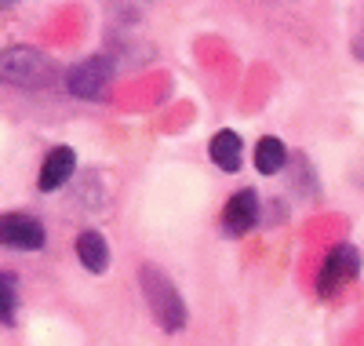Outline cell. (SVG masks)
<instances>
[{
  "label": "cell",
  "mask_w": 364,
  "mask_h": 346,
  "mask_svg": "<svg viewBox=\"0 0 364 346\" xmlns=\"http://www.w3.org/2000/svg\"><path fill=\"white\" fill-rule=\"evenodd\" d=\"M259 211H262V197L252 190V186L237 190V194L226 201V208H223V234H226V237H245L248 230H255Z\"/></svg>",
  "instance_id": "obj_6"
},
{
  "label": "cell",
  "mask_w": 364,
  "mask_h": 346,
  "mask_svg": "<svg viewBox=\"0 0 364 346\" xmlns=\"http://www.w3.org/2000/svg\"><path fill=\"white\" fill-rule=\"evenodd\" d=\"M48 241V230L37 215L29 211H4L0 215V244L15 251H41Z\"/></svg>",
  "instance_id": "obj_4"
},
{
  "label": "cell",
  "mask_w": 364,
  "mask_h": 346,
  "mask_svg": "<svg viewBox=\"0 0 364 346\" xmlns=\"http://www.w3.org/2000/svg\"><path fill=\"white\" fill-rule=\"evenodd\" d=\"M73 251L87 273H106L109 270V244L99 230H80L73 241Z\"/></svg>",
  "instance_id": "obj_9"
},
{
  "label": "cell",
  "mask_w": 364,
  "mask_h": 346,
  "mask_svg": "<svg viewBox=\"0 0 364 346\" xmlns=\"http://www.w3.org/2000/svg\"><path fill=\"white\" fill-rule=\"evenodd\" d=\"M0 4H15V0H0Z\"/></svg>",
  "instance_id": "obj_13"
},
{
  "label": "cell",
  "mask_w": 364,
  "mask_h": 346,
  "mask_svg": "<svg viewBox=\"0 0 364 346\" xmlns=\"http://www.w3.org/2000/svg\"><path fill=\"white\" fill-rule=\"evenodd\" d=\"M139 288L146 295V306H149V313H154V321L164 332H182V328H186V303H182L175 281L161 266L146 263L139 270Z\"/></svg>",
  "instance_id": "obj_1"
},
{
  "label": "cell",
  "mask_w": 364,
  "mask_h": 346,
  "mask_svg": "<svg viewBox=\"0 0 364 346\" xmlns=\"http://www.w3.org/2000/svg\"><path fill=\"white\" fill-rule=\"evenodd\" d=\"M55 77V62L37 51V48H4L0 51V84H11V88H41Z\"/></svg>",
  "instance_id": "obj_2"
},
{
  "label": "cell",
  "mask_w": 364,
  "mask_h": 346,
  "mask_svg": "<svg viewBox=\"0 0 364 346\" xmlns=\"http://www.w3.org/2000/svg\"><path fill=\"white\" fill-rule=\"evenodd\" d=\"M113 73H117V62L109 55H87L80 62L66 70V91L73 99H87V103H99L106 99V91L113 84Z\"/></svg>",
  "instance_id": "obj_3"
},
{
  "label": "cell",
  "mask_w": 364,
  "mask_h": 346,
  "mask_svg": "<svg viewBox=\"0 0 364 346\" xmlns=\"http://www.w3.org/2000/svg\"><path fill=\"white\" fill-rule=\"evenodd\" d=\"M357 51H360V58H364V44H357Z\"/></svg>",
  "instance_id": "obj_12"
},
{
  "label": "cell",
  "mask_w": 364,
  "mask_h": 346,
  "mask_svg": "<svg viewBox=\"0 0 364 346\" xmlns=\"http://www.w3.org/2000/svg\"><path fill=\"white\" fill-rule=\"evenodd\" d=\"M18 313V277L11 270H0V325H15Z\"/></svg>",
  "instance_id": "obj_11"
},
{
  "label": "cell",
  "mask_w": 364,
  "mask_h": 346,
  "mask_svg": "<svg viewBox=\"0 0 364 346\" xmlns=\"http://www.w3.org/2000/svg\"><path fill=\"white\" fill-rule=\"evenodd\" d=\"M284 161H288V150H284V142L277 135H262L255 142V168L262 175H277L284 168Z\"/></svg>",
  "instance_id": "obj_10"
},
{
  "label": "cell",
  "mask_w": 364,
  "mask_h": 346,
  "mask_svg": "<svg viewBox=\"0 0 364 346\" xmlns=\"http://www.w3.org/2000/svg\"><path fill=\"white\" fill-rule=\"evenodd\" d=\"M208 157H211V164H215L219 172L233 175V172H240V161H245V142H240V135L233 128H223V132L211 135Z\"/></svg>",
  "instance_id": "obj_8"
},
{
  "label": "cell",
  "mask_w": 364,
  "mask_h": 346,
  "mask_svg": "<svg viewBox=\"0 0 364 346\" xmlns=\"http://www.w3.org/2000/svg\"><path fill=\"white\" fill-rule=\"evenodd\" d=\"M73 172H77V150H73V146H55V150L44 157L41 175H37L41 194H55V190H63V186L73 179Z\"/></svg>",
  "instance_id": "obj_7"
},
{
  "label": "cell",
  "mask_w": 364,
  "mask_h": 346,
  "mask_svg": "<svg viewBox=\"0 0 364 346\" xmlns=\"http://www.w3.org/2000/svg\"><path fill=\"white\" fill-rule=\"evenodd\" d=\"M357 273H360V251L353 244H336V248L328 251L321 273H317V292L321 295H331L336 288L350 285Z\"/></svg>",
  "instance_id": "obj_5"
}]
</instances>
